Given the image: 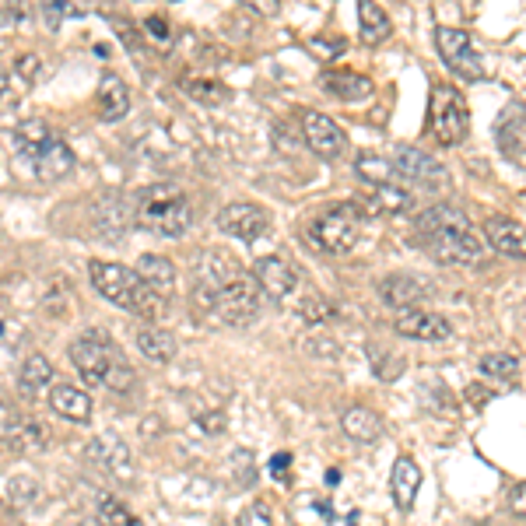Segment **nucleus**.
<instances>
[{
	"mask_svg": "<svg viewBox=\"0 0 526 526\" xmlns=\"http://www.w3.org/2000/svg\"><path fill=\"white\" fill-rule=\"evenodd\" d=\"M414 235L439 263H477L484 256V239L460 207H428L414 225Z\"/></svg>",
	"mask_w": 526,
	"mask_h": 526,
	"instance_id": "f257e3e1",
	"label": "nucleus"
},
{
	"mask_svg": "<svg viewBox=\"0 0 526 526\" xmlns=\"http://www.w3.org/2000/svg\"><path fill=\"white\" fill-rule=\"evenodd\" d=\"M71 362L88 386H106L116 393H127L134 386V369L127 365L123 351L113 344V337L99 330H88L71 344Z\"/></svg>",
	"mask_w": 526,
	"mask_h": 526,
	"instance_id": "f03ea898",
	"label": "nucleus"
},
{
	"mask_svg": "<svg viewBox=\"0 0 526 526\" xmlns=\"http://www.w3.org/2000/svg\"><path fill=\"white\" fill-rule=\"evenodd\" d=\"M130 207H134V225L144 228V232H158V235H169V239H179V235L193 225V204H190V197H186L183 186H176V183L144 186Z\"/></svg>",
	"mask_w": 526,
	"mask_h": 526,
	"instance_id": "7ed1b4c3",
	"label": "nucleus"
},
{
	"mask_svg": "<svg viewBox=\"0 0 526 526\" xmlns=\"http://www.w3.org/2000/svg\"><path fill=\"white\" fill-rule=\"evenodd\" d=\"M88 274H92V285L102 299H109L113 306L127 309V313L141 316V320H155L162 299L137 278V271L123 267V263H109V260H92L88 263Z\"/></svg>",
	"mask_w": 526,
	"mask_h": 526,
	"instance_id": "20e7f679",
	"label": "nucleus"
},
{
	"mask_svg": "<svg viewBox=\"0 0 526 526\" xmlns=\"http://www.w3.org/2000/svg\"><path fill=\"white\" fill-rule=\"evenodd\" d=\"M15 155L29 162L39 179H64L74 169V155L43 120H22L15 127Z\"/></svg>",
	"mask_w": 526,
	"mask_h": 526,
	"instance_id": "39448f33",
	"label": "nucleus"
},
{
	"mask_svg": "<svg viewBox=\"0 0 526 526\" xmlns=\"http://www.w3.org/2000/svg\"><path fill=\"white\" fill-rule=\"evenodd\" d=\"M428 130L439 144L446 148H456V144L467 141L470 130V113L467 102L456 88L449 85H435L432 88V106H428Z\"/></svg>",
	"mask_w": 526,
	"mask_h": 526,
	"instance_id": "423d86ee",
	"label": "nucleus"
},
{
	"mask_svg": "<svg viewBox=\"0 0 526 526\" xmlns=\"http://www.w3.org/2000/svg\"><path fill=\"white\" fill-rule=\"evenodd\" d=\"M362 211L355 207V200L351 204H337L334 211L320 214V218L309 225V235H313V242L320 249H327V253H351L358 242V232H362Z\"/></svg>",
	"mask_w": 526,
	"mask_h": 526,
	"instance_id": "0eeeda50",
	"label": "nucleus"
},
{
	"mask_svg": "<svg viewBox=\"0 0 526 526\" xmlns=\"http://www.w3.org/2000/svg\"><path fill=\"white\" fill-rule=\"evenodd\" d=\"M207 309H211L221 323H228V327H249L263 309V292L256 281L239 278V281H232V285L221 288V292H214Z\"/></svg>",
	"mask_w": 526,
	"mask_h": 526,
	"instance_id": "6e6552de",
	"label": "nucleus"
},
{
	"mask_svg": "<svg viewBox=\"0 0 526 526\" xmlns=\"http://www.w3.org/2000/svg\"><path fill=\"white\" fill-rule=\"evenodd\" d=\"M435 46H439L442 60L449 64V71H456L460 78H470V81H481L484 78V60L481 53L474 50L467 32L460 29H439L435 32Z\"/></svg>",
	"mask_w": 526,
	"mask_h": 526,
	"instance_id": "1a4fd4ad",
	"label": "nucleus"
},
{
	"mask_svg": "<svg viewBox=\"0 0 526 526\" xmlns=\"http://www.w3.org/2000/svg\"><path fill=\"white\" fill-rule=\"evenodd\" d=\"M299 127H302V137H306V144L320 158H341L344 148H348V134H344V130L337 127L330 116L316 113V109H302V113H299Z\"/></svg>",
	"mask_w": 526,
	"mask_h": 526,
	"instance_id": "9d476101",
	"label": "nucleus"
},
{
	"mask_svg": "<svg viewBox=\"0 0 526 526\" xmlns=\"http://www.w3.org/2000/svg\"><path fill=\"white\" fill-rule=\"evenodd\" d=\"M218 228L225 235H232V239L256 242V239H263V235L271 232V218H267V211H263V207L239 200V204L221 207V211H218Z\"/></svg>",
	"mask_w": 526,
	"mask_h": 526,
	"instance_id": "9b49d317",
	"label": "nucleus"
},
{
	"mask_svg": "<svg viewBox=\"0 0 526 526\" xmlns=\"http://www.w3.org/2000/svg\"><path fill=\"white\" fill-rule=\"evenodd\" d=\"M253 281L260 285V292H267L271 299H288L299 288V271L285 256H263L253 267Z\"/></svg>",
	"mask_w": 526,
	"mask_h": 526,
	"instance_id": "f8f14e48",
	"label": "nucleus"
},
{
	"mask_svg": "<svg viewBox=\"0 0 526 526\" xmlns=\"http://www.w3.org/2000/svg\"><path fill=\"white\" fill-rule=\"evenodd\" d=\"M88 460H92L106 477H130V470H134L130 467L127 442L113 432H106V435H99V439L88 442Z\"/></svg>",
	"mask_w": 526,
	"mask_h": 526,
	"instance_id": "ddd939ff",
	"label": "nucleus"
},
{
	"mask_svg": "<svg viewBox=\"0 0 526 526\" xmlns=\"http://www.w3.org/2000/svg\"><path fill=\"white\" fill-rule=\"evenodd\" d=\"M397 172L414 179L418 186H428V190H439V186L446 183V169H442L432 155L411 148V144H400L397 148Z\"/></svg>",
	"mask_w": 526,
	"mask_h": 526,
	"instance_id": "4468645a",
	"label": "nucleus"
},
{
	"mask_svg": "<svg viewBox=\"0 0 526 526\" xmlns=\"http://www.w3.org/2000/svg\"><path fill=\"white\" fill-rule=\"evenodd\" d=\"M197 278L204 292H221L225 285L239 281V260L228 249H207L197 263Z\"/></svg>",
	"mask_w": 526,
	"mask_h": 526,
	"instance_id": "2eb2a0df",
	"label": "nucleus"
},
{
	"mask_svg": "<svg viewBox=\"0 0 526 526\" xmlns=\"http://www.w3.org/2000/svg\"><path fill=\"white\" fill-rule=\"evenodd\" d=\"M397 334L411 337V341H425V344H439L453 337V327H449L442 316L425 313V309H411V313L397 316Z\"/></svg>",
	"mask_w": 526,
	"mask_h": 526,
	"instance_id": "dca6fc26",
	"label": "nucleus"
},
{
	"mask_svg": "<svg viewBox=\"0 0 526 526\" xmlns=\"http://www.w3.org/2000/svg\"><path fill=\"white\" fill-rule=\"evenodd\" d=\"M484 239H488V246L498 249L502 256L526 260V228L519 225L516 218H505V214L488 218V221H484Z\"/></svg>",
	"mask_w": 526,
	"mask_h": 526,
	"instance_id": "f3484780",
	"label": "nucleus"
},
{
	"mask_svg": "<svg viewBox=\"0 0 526 526\" xmlns=\"http://www.w3.org/2000/svg\"><path fill=\"white\" fill-rule=\"evenodd\" d=\"M379 295H383V302H390L393 309H400V313H411L418 302L428 299V288L421 278H411V274H390V278L379 281Z\"/></svg>",
	"mask_w": 526,
	"mask_h": 526,
	"instance_id": "a211bd4d",
	"label": "nucleus"
},
{
	"mask_svg": "<svg viewBox=\"0 0 526 526\" xmlns=\"http://www.w3.org/2000/svg\"><path fill=\"white\" fill-rule=\"evenodd\" d=\"M95 106H99L102 123H120L130 113V88L116 74H102L99 92H95Z\"/></svg>",
	"mask_w": 526,
	"mask_h": 526,
	"instance_id": "6ab92c4d",
	"label": "nucleus"
},
{
	"mask_svg": "<svg viewBox=\"0 0 526 526\" xmlns=\"http://www.w3.org/2000/svg\"><path fill=\"white\" fill-rule=\"evenodd\" d=\"M137 278H141L158 299H169L172 288H176V267H172L169 256L144 253L141 260H137Z\"/></svg>",
	"mask_w": 526,
	"mask_h": 526,
	"instance_id": "aec40b11",
	"label": "nucleus"
},
{
	"mask_svg": "<svg viewBox=\"0 0 526 526\" xmlns=\"http://www.w3.org/2000/svg\"><path fill=\"white\" fill-rule=\"evenodd\" d=\"M418 488H421V470L411 456H400L393 463V477H390V491H393V502H397L400 512H407L418 498Z\"/></svg>",
	"mask_w": 526,
	"mask_h": 526,
	"instance_id": "412c9836",
	"label": "nucleus"
},
{
	"mask_svg": "<svg viewBox=\"0 0 526 526\" xmlns=\"http://www.w3.org/2000/svg\"><path fill=\"white\" fill-rule=\"evenodd\" d=\"M50 407L57 414H64V418L71 421H88L92 418V397H88L85 390H78V386L71 383H57L50 390Z\"/></svg>",
	"mask_w": 526,
	"mask_h": 526,
	"instance_id": "4be33fe9",
	"label": "nucleus"
},
{
	"mask_svg": "<svg viewBox=\"0 0 526 526\" xmlns=\"http://www.w3.org/2000/svg\"><path fill=\"white\" fill-rule=\"evenodd\" d=\"M341 428H344V435L355 442H376L379 435H383V418H379L372 407L358 404V407H348V411H344Z\"/></svg>",
	"mask_w": 526,
	"mask_h": 526,
	"instance_id": "5701e85b",
	"label": "nucleus"
},
{
	"mask_svg": "<svg viewBox=\"0 0 526 526\" xmlns=\"http://www.w3.org/2000/svg\"><path fill=\"white\" fill-rule=\"evenodd\" d=\"M323 92L337 95L344 102H358V99H369L372 95V81L362 78V74H351V71H330L320 78Z\"/></svg>",
	"mask_w": 526,
	"mask_h": 526,
	"instance_id": "b1692460",
	"label": "nucleus"
},
{
	"mask_svg": "<svg viewBox=\"0 0 526 526\" xmlns=\"http://www.w3.org/2000/svg\"><path fill=\"white\" fill-rule=\"evenodd\" d=\"M355 207L358 211H372V214H400V211H407L411 207V197H407L400 186H372V193L369 197H358L355 200Z\"/></svg>",
	"mask_w": 526,
	"mask_h": 526,
	"instance_id": "393cba45",
	"label": "nucleus"
},
{
	"mask_svg": "<svg viewBox=\"0 0 526 526\" xmlns=\"http://www.w3.org/2000/svg\"><path fill=\"white\" fill-rule=\"evenodd\" d=\"M495 137H498V141H502L509 151L526 148V106L512 102V106L505 109L502 116H498V123H495Z\"/></svg>",
	"mask_w": 526,
	"mask_h": 526,
	"instance_id": "a878e982",
	"label": "nucleus"
},
{
	"mask_svg": "<svg viewBox=\"0 0 526 526\" xmlns=\"http://www.w3.org/2000/svg\"><path fill=\"white\" fill-rule=\"evenodd\" d=\"M18 383H22V393H29V397H43V393H50V386H53V365H50V358H43V355H29V358H25Z\"/></svg>",
	"mask_w": 526,
	"mask_h": 526,
	"instance_id": "bb28decb",
	"label": "nucleus"
},
{
	"mask_svg": "<svg viewBox=\"0 0 526 526\" xmlns=\"http://www.w3.org/2000/svg\"><path fill=\"white\" fill-rule=\"evenodd\" d=\"M134 341H137V348H141V355L151 358V362H172V358H176V341H172V334H165V330H158V327H141Z\"/></svg>",
	"mask_w": 526,
	"mask_h": 526,
	"instance_id": "cd10ccee",
	"label": "nucleus"
},
{
	"mask_svg": "<svg viewBox=\"0 0 526 526\" xmlns=\"http://www.w3.org/2000/svg\"><path fill=\"white\" fill-rule=\"evenodd\" d=\"M358 25H362V39L369 46H379L390 36V18H386V11L379 8V4H372V0L358 4Z\"/></svg>",
	"mask_w": 526,
	"mask_h": 526,
	"instance_id": "c85d7f7f",
	"label": "nucleus"
},
{
	"mask_svg": "<svg viewBox=\"0 0 526 526\" xmlns=\"http://www.w3.org/2000/svg\"><path fill=\"white\" fill-rule=\"evenodd\" d=\"M355 172L372 186H390L393 176H397V169H393V165L386 162V158H379V155H362L355 162Z\"/></svg>",
	"mask_w": 526,
	"mask_h": 526,
	"instance_id": "c756f323",
	"label": "nucleus"
},
{
	"mask_svg": "<svg viewBox=\"0 0 526 526\" xmlns=\"http://www.w3.org/2000/svg\"><path fill=\"white\" fill-rule=\"evenodd\" d=\"M369 358H372V372H376V379H383V383L400 379L407 369V362L397 355V351H383V348H376V344L369 348Z\"/></svg>",
	"mask_w": 526,
	"mask_h": 526,
	"instance_id": "7c9ffc66",
	"label": "nucleus"
},
{
	"mask_svg": "<svg viewBox=\"0 0 526 526\" xmlns=\"http://www.w3.org/2000/svg\"><path fill=\"white\" fill-rule=\"evenodd\" d=\"M183 92L197 102H207V106H218V102H228V88L218 85V81H207V78H186L183 81Z\"/></svg>",
	"mask_w": 526,
	"mask_h": 526,
	"instance_id": "2f4dec72",
	"label": "nucleus"
},
{
	"mask_svg": "<svg viewBox=\"0 0 526 526\" xmlns=\"http://www.w3.org/2000/svg\"><path fill=\"white\" fill-rule=\"evenodd\" d=\"M95 519H99L102 526H141V519H137L127 505L116 502V498H99Z\"/></svg>",
	"mask_w": 526,
	"mask_h": 526,
	"instance_id": "473e14b6",
	"label": "nucleus"
},
{
	"mask_svg": "<svg viewBox=\"0 0 526 526\" xmlns=\"http://www.w3.org/2000/svg\"><path fill=\"white\" fill-rule=\"evenodd\" d=\"M481 372L488 379H502V383H509V379H516L519 362L512 355H484L481 358Z\"/></svg>",
	"mask_w": 526,
	"mask_h": 526,
	"instance_id": "72a5a7b5",
	"label": "nucleus"
},
{
	"mask_svg": "<svg viewBox=\"0 0 526 526\" xmlns=\"http://www.w3.org/2000/svg\"><path fill=\"white\" fill-rule=\"evenodd\" d=\"M295 313H299L306 323H327L330 316H334V306L323 302L320 295H306V299L295 302Z\"/></svg>",
	"mask_w": 526,
	"mask_h": 526,
	"instance_id": "f704fd0d",
	"label": "nucleus"
},
{
	"mask_svg": "<svg viewBox=\"0 0 526 526\" xmlns=\"http://www.w3.org/2000/svg\"><path fill=\"white\" fill-rule=\"evenodd\" d=\"M235 526H274V516L263 502H253V505H246V509L239 512V523Z\"/></svg>",
	"mask_w": 526,
	"mask_h": 526,
	"instance_id": "c9c22d12",
	"label": "nucleus"
},
{
	"mask_svg": "<svg viewBox=\"0 0 526 526\" xmlns=\"http://www.w3.org/2000/svg\"><path fill=\"white\" fill-rule=\"evenodd\" d=\"M309 50H313L320 60H334V57H341V53H344V43H341V39L313 36V39H309Z\"/></svg>",
	"mask_w": 526,
	"mask_h": 526,
	"instance_id": "e433bc0d",
	"label": "nucleus"
},
{
	"mask_svg": "<svg viewBox=\"0 0 526 526\" xmlns=\"http://www.w3.org/2000/svg\"><path fill=\"white\" fill-rule=\"evenodd\" d=\"M15 99H18L15 85H11L8 74L0 71V109H11V106H15Z\"/></svg>",
	"mask_w": 526,
	"mask_h": 526,
	"instance_id": "4c0bfd02",
	"label": "nucleus"
},
{
	"mask_svg": "<svg viewBox=\"0 0 526 526\" xmlns=\"http://www.w3.org/2000/svg\"><path fill=\"white\" fill-rule=\"evenodd\" d=\"M200 425H204L207 435H221V432H225V418H221V414H204V418H200Z\"/></svg>",
	"mask_w": 526,
	"mask_h": 526,
	"instance_id": "58836bf2",
	"label": "nucleus"
},
{
	"mask_svg": "<svg viewBox=\"0 0 526 526\" xmlns=\"http://www.w3.org/2000/svg\"><path fill=\"white\" fill-rule=\"evenodd\" d=\"M512 512L526 519V484H516V488H512Z\"/></svg>",
	"mask_w": 526,
	"mask_h": 526,
	"instance_id": "ea45409f",
	"label": "nucleus"
},
{
	"mask_svg": "<svg viewBox=\"0 0 526 526\" xmlns=\"http://www.w3.org/2000/svg\"><path fill=\"white\" fill-rule=\"evenodd\" d=\"M148 29H151V39H158V43H169V25L162 22V18H148Z\"/></svg>",
	"mask_w": 526,
	"mask_h": 526,
	"instance_id": "a19ab883",
	"label": "nucleus"
},
{
	"mask_svg": "<svg viewBox=\"0 0 526 526\" xmlns=\"http://www.w3.org/2000/svg\"><path fill=\"white\" fill-rule=\"evenodd\" d=\"M288 463H292V456H288V453H281V456H274V460H271V470H274V474H285V470H288Z\"/></svg>",
	"mask_w": 526,
	"mask_h": 526,
	"instance_id": "79ce46f5",
	"label": "nucleus"
}]
</instances>
